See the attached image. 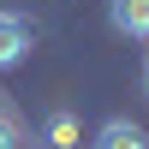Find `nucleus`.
<instances>
[{"label":"nucleus","instance_id":"f257e3e1","mask_svg":"<svg viewBox=\"0 0 149 149\" xmlns=\"http://www.w3.org/2000/svg\"><path fill=\"white\" fill-rule=\"evenodd\" d=\"M36 48V24L24 12H0V72H12L18 60H30Z\"/></svg>","mask_w":149,"mask_h":149},{"label":"nucleus","instance_id":"f03ea898","mask_svg":"<svg viewBox=\"0 0 149 149\" xmlns=\"http://www.w3.org/2000/svg\"><path fill=\"white\" fill-rule=\"evenodd\" d=\"M90 149H149V131L137 125V119H102L95 125V137H90Z\"/></svg>","mask_w":149,"mask_h":149},{"label":"nucleus","instance_id":"7ed1b4c3","mask_svg":"<svg viewBox=\"0 0 149 149\" xmlns=\"http://www.w3.org/2000/svg\"><path fill=\"white\" fill-rule=\"evenodd\" d=\"M107 24L131 42H149V0H107Z\"/></svg>","mask_w":149,"mask_h":149},{"label":"nucleus","instance_id":"20e7f679","mask_svg":"<svg viewBox=\"0 0 149 149\" xmlns=\"http://www.w3.org/2000/svg\"><path fill=\"white\" fill-rule=\"evenodd\" d=\"M42 137H48V149H78V119L72 113H48Z\"/></svg>","mask_w":149,"mask_h":149},{"label":"nucleus","instance_id":"39448f33","mask_svg":"<svg viewBox=\"0 0 149 149\" xmlns=\"http://www.w3.org/2000/svg\"><path fill=\"white\" fill-rule=\"evenodd\" d=\"M0 149H18V125H12L6 113H0Z\"/></svg>","mask_w":149,"mask_h":149},{"label":"nucleus","instance_id":"423d86ee","mask_svg":"<svg viewBox=\"0 0 149 149\" xmlns=\"http://www.w3.org/2000/svg\"><path fill=\"white\" fill-rule=\"evenodd\" d=\"M143 95H149V60H143Z\"/></svg>","mask_w":149,"mask_h":149}]
</instances>
